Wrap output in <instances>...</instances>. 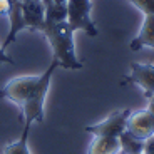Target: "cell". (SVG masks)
I'll use <instances>...</instances> for the list:
<instances>
[{"instance_id": "obj_1", "label": "cell", "mask_w": 154, "mask_h": 154, "mask_svg": "<svg viewBox=\"0 0 154 154\" xmlns=\"http://www.w3.org/2000/svg\"><path fill=\"white\" fill-rule=\"evenodd\" d=\"M57 67V60L52 59L50 66L42 74L14 77L4 87H0V99H8L22 109L20 117L23 119V124L32 126V122H44V104Z\"/></svg>"}, {"instance_id": "obj_2", "label": "cell", "mask_w": 154, "mask_h": 154, "mask_svg": "<svg viewBox=\"0 0 154 154\" xmlns=\"http://www.w3.org/2000/svg\"><path fill=\"white\" fill-rule=\"evenodd\" d=\"M40 34L49 40V45L52 49L54 60H57L59 67L67 70H81L84 67L75 55V45H74V34L67 20H45Z\"/></svg>"}, {"instance_id": "obj_3", "label": "cell", "mask_w": 154, "mask_h": 154, "mask_svg": "<svg viewBox=\"0 0 154 154\" xmlns=\"http://www.w3.org/2000/svg\"><path fill=\"white\" fill-rule=\"evenodd\" d=\"M66 5H67V23L70 25V29L74 32L82 30L89 37L99 35V30H97L96 23L91 17V8H92L91 0H67Z\"/></svg>"}, {"instance_id": "obj_4", "label": "cell", "mask_w": 154, "mask_h": 154, "mask_svg": "<svg viewBox=\"0 0 154 154\" xmlns=\"http://www.w3.org/2000/svg\"><path fill=\"white\" fill-rule=\"evenodd\" d=\"M131 114V109H121V111H114L109 114L104 121H100L97 124H91L85 126L84 131L87 134L92 136H104V137H119L124 131H126V122L127 117Z\"/></svg>"}, {"instance_id": "obj_5", "label": "cell", "mask_w": 154, "mask_h": 154, "mask_svg": "<svg viewBox=\"0 0 154 154\" xmlns=\"http://www.w3.org/2000/svg\"><path fill=\"white\" fill-rule=\"evenodd\" d=\"M122 84L139 85L147 100L154 97V66L152 64H131V74L122 77Z\"/></svg>"}, {"instance_id": "obj_6", "label": "cell", "mask_w": 154, "mask_h": 154, "mask_svg": "<svg viewBox=\"0 0 154 154\" xmlns=\"http://www.w3.org/2000/svg\"><path fill=\"white\" fill-rule=\"evenodd\" d=\"M126 131L141 141L149 139L151 136H154V114L149 109L131 111L126 122Z\"/></svg>"}, {"instance_id": "obj_7", "label": "cell", "mask_w": 154, "mask_h": 154, "mask_svg": "<svg viewBox=\"0 0 154 154\" xmlns=\"http://www.w3.org/2000/svg\"><path fill=\"white\" fill-rule=\"evenodd\" d=\"M25 27L32 32H40L45 22V10L42 0H20Z\"/></svg>"}, {"instance_id": "obj_8", "label": "cell", "mask_w": 154, "mask_h": 154, "mask_svg": "<svg viewBox=\"0 0 154 154\" xmlns=\"http://www.w3.org/2000/svg\"><path fill=\"white\" fill-rule=\"evenodd\" d=\"M144 47L154 50V14L144 15V22H143V27H141V32L129 44V49L134 50V52L144 49Z\"/></svg>"}, {"instance_id": "obj_9", "label": "cell", "mask_w": 154, "mask_h": 154, "mask_svg": "<svg viewBox=\"0 0 154 154\" xmlns=\"http://www.w3.org/2000/svg\"><path fill=\"white\" fill-rule=\"evenodd\" d=\"M119 152H121L119 139L104 137V136H94L87 151V154H119Z\"/></svg>"}, {"instance_id": "obj_10", "label": "cell", "mask_w": 154, "mask_h": 154, "mask_svg": "<svg viewBox=\"0 0 154 154\" xmlns=\"http://www.w3.org/2000/svg\"><path fill=\"white\" fill-rule=\"evenodd\" d=\"M117 139H119V146H121V152L122 154H143L144 141L134 137L131 132L124 131Z\"/></svg>"}, {"instance_id": "obj_11", "label": "cell", "mask_w": 154, "mask_h": 154, "mask_svg": "<svg viewBox=\"0 0 154 154\" xmlns=\"http://www.w3.org/2000/svg\"><path fill=\"white\" fill-rule=\"evenodd\" d=\"M29 132H30V126L23 124V131L17 141L7 144L4 154H30L29 151Z\"/></svg>"}, {"instance_id": "obj_12", "label": "cell", "mask_w": 154, "mask_h": 154, "mask_svg": "<svg viewBox=\"0 0 154 154\" xmlns=\"http://www.w3.org/2000/svg\"><path fill=\"white\" fill-rule=\"evenodd\" d=\"M127 2L132 4L137 10H141L144 15L154 14V0H127Z\"/></svg>"}, {"instance_id": "obj_13", "label": "cell", "mask_w": 154, "mask_h": 154, "mask_svg": "<svg viewBox=\"0 0 154 154\" xmlns=\"http://www.w3.org/2000/svg\"><path fill=\"white\" fill-rule=\"evenodd\" d=\"M143 154H154V136L144 141V151Z\"/></svg>"}, {"instance_id": "obj_14", "label": "cell", "mask_w": 154, "mask_h": 154, "mask_svg": "<svg viewBox=\"0 0 154 154\" xmlns=\"http://www.w3.org/2000/svg\"><path fill=\"white\" fill-rule=\"evenodd\" d=\"M10 10V0H0V17L8 15Z\"/></svg>"}, {"instance_id": "obj_15", "label": "cell", "mask_w": 154, "mask_h": 154, "mask_svg": "<svg viewBox=\"0 0 154 154\" xmlns=\"http://www.w3.org/2000/svg\"><path fill=\"white\" fill-rule=\"evenodd\" d=\"M0 64H12V66L15 64V60H14L10 55L5 54V50L2 49V47H0Z\"/></svg>"}, {"instance_id": "obj_16", "label": "cell", "mask_w": 154, "mask_h": 154, "mask_svg": "<svg viewBox=\"0 0 154 154\" xmlns=\"http://www.w3.org/2000/svg\"><path fill=\"white\" fill-rule=\"evenodd\" d=\"M52 2H57V4H67V0H52Z\"/></svg>"}]
</instances>
